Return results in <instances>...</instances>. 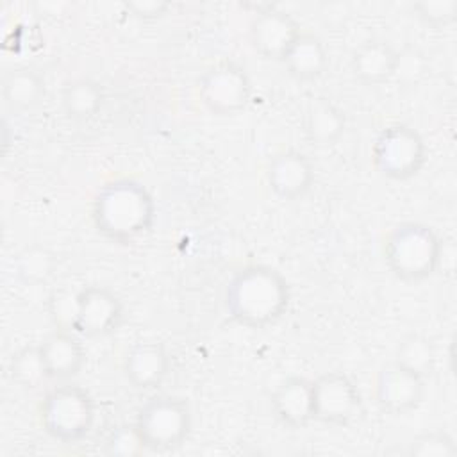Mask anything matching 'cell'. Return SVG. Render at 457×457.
I'll use <instances>...</instances> for the list:
<instances>
[{
    "label": "cell",
    "instance_id": "obj_1",
    "mask_svg": "<svg viewBox=\"0 0 457 457\" xmlns=\"http://www.w3.org/2000/svg\"><path fill=\"white\" fill-rule=\"evenodd\" d=\"M291 289L286 277L268 264H248L237 270L225 286L223 303L237 325L266 328L287 311Z\"/></svg>",
    "mask_w": 457,
    "mask_h": 457
},
{
    "label": "cell",
    "instance_id": "obj_2",
    "mask_svg": "<svg viewBox=\"0 0 457 457\" xmlns=\"http://www.w3.org/2000/svg\"><path fill=\"white\" fill-rule=\"evenodd\" d=\"M91 218L104 237L114 243H130L152 228L155 204L141 182L116 179L96 191Z\"/></svg>",
    "mask_w": 457,
    "mask_h": 457
},
{
    "label": "cell",
    "instance_id": "obj_3",
    "mask_svg": "<svg viewBox=\"0 0 457 457\" xmlns=\"http://www.w3.org/2000/svg\"><path fill=\"white\" fill-rule=\"evenodd\" d=\"M443 241L420 221L398 223L384 239L382 255L389 271L405 282H420L436 273L443 259Z\"/></svg>",
    "mask_w": 457,
    "mask_h": 457
},
{
    "label": "cell",
    "instance_id": "obj_4",
    "mask_svg": "<svg viewBox=\"0 0 457 457\" xmlns=\"http://www.w3.org/2000/svg\"><path fill=\"white\" fill-rule=\"evenodd\" d=\"M39 421L45 432L61 443L82 441L95 423V402L80 386H55L43 396Z\"/></svg>",
    "mask_w": 457,
    "mask_h": 457
},
{
    "label": "cell",
    "instance_id": "obj_5",
    "mask_svg": "<svg viewBox=\"0 0 457 457\" xmlns=\"http://www.w3.org/2000/svg\"><path fill=\"white\" fill-rule=\"evenodd\" d=\"M134 423L145 441L146 450H175L187 439L191 432V405L182 396L159 395L141 405Z\"/></svg>",
    "mask_w": 457,
    "mask_h": 457
},
{
    "label": "cell",
    "instance_id": "obj_6",
    "mask_svg": "<svg viewBox=\"0 0 457 457\" xmlns=\"http://www.w3.org/2000/svg\"><path fill=\"white\" fill-rule=\"evenodd\" d=\"M371 161L382 177L407 180L425 166L427 145L416 129L405 123H393L377 134L371 146Z\"/></svg>",
    "mask_w": 457,
    "mask_h": 457
},
{
    "label": "cell",
    "instance_id": "obj_7",
    "mask_svg": "<svg viewBox=\"0 0 457 457\" xmlns=\"http://www.w3.org/2000/svg\"><path fill=\"white\" fill-rule=\"evenodd\" d=\"M202 105L214 116H234L252 98V80L246 70L232 61L209 66L196 84Z\"/></svg>",
    "mask_w": 457,
    "mask_h": 457
},
{
    "label": "cell",
    "instance_id": "obj_8",
    "mask_svg": "<svg viewBox=\"0 0 457 457\" xmlns=\"http://www.w3.org/2000/svg\"><path fill=\"white\" fill-rule=\"evenodd\" d=\"M71 327L86 337L114 332L125 316L120 296L105 286H86L73 296Z\"/></svg>",
    "mask_w": 457,
    "mask_h": 457
},
{
    "label": "cell",
    "instance_id": "obj_9",
    "mask_svg": "<svg viewBox=\"0 0 457 457\" xmlns=\"http://www.w3.org/2000/svg\"><path fill=\"white\" fill-rule=\"evenodd\" d=\"M314 421L345 427L361 412L357 386L343 371H325L312 380Z\"/></svg>",
    "mask_w": 457,
    "mask_h": 457
},
{
    "label": "cell",
    "instance_id": "obj_10",
    "mask_svg": "<svg viewBox=\"0 0 457 457\" xmlns=\"http://www.w3.org/2000/svg\"><path fill=\"white\" fill-rule=\"evenodd\" d=\"M425 396V377L398 364L389 362L377 373L375 402L389 414L414 411Z\"/></svg>",
    "mask_w": 457,
    "mask_h": 457
},
{
    "label": "cell",
    "instance_id": "obj_11",
    "mask_svg": "<svg viewBox=\"0 0 457 457\" xmlns=\"http://www.w3.org/2000/svg\"><path fill=\"white\" fill-rule=\"evenodd\" d=\"M300 32V25L291 14L277 7H266L250 23V43L264 59L282 61Z\"/></svg>",
    "mask_w": 457,
    "mask_h": 457
},
{
    "label": "cell",
    "instance_id": "obj_12",
    "mask_svg": "<svg viewBox=\"0 0 457 457\" xmlns=\"http://www.w3.org/2000/svg\"><path fill=\"white\" fill-rule=\"evenodd\" d=\"M266 182L277 198L293 202L311 189L314 182V166L305 154L298 150H282L270 159L266 166Z\"/></svg>",
    "mask_w": 457,
    "mask_h": 457
},
{
    "label": "cell",
    "instance_id": "obj_13",
    "mask_svg": "<svg viewBox=\"0 0 457 457\" xmlns=\"http://www.w3.org/2000/svg\"><path fill=\"white\" fill-rule=\"evenodd\" d=\"M273 416L287 428H303L314 421L312 380L293 375L278 384L271 395Z\"/></svg>",
    "mask_w": 457,
    "mask_h": 457
},
{
    "label": "cell",
    "instance_id": "obj_14",
    "mask_svg": "<svg viewBox=\"0 0 457 457\" xmlns=\"http://www.w3.org/2000/svg\"><path fill=\"white\" fill-rule=\"evenodd\" d=\"M170 371V355L159 341H137L123 357V373L136 389H154Z\"/></svg>",
    "mask_w": 457,
    "mask_h": 457
},
{
    "label": "cell",
    "instance_id": "obj_15",
    "mask_svg": "<svg viewBox=\"0 0 457 457\" xmlns=\"http://www.w3.org/2000/svg\"><path fill=\"white\" fill-rule=\"evenodd\" d=\"M37 346L50 380L73 378L86 362L84 345L66 328L54 330Z\"/></svg>",
    "mask_w": 457,
    "mask_h": 457
},
{
    "label": "cell",
    "instance_id": "obj_16",
    "mask_svg": "<svg viewBox=\"0 0 457 457\" xmlns=\"http://www.w3.org/2000/svg\"><path fill=\"white\" fill-rule=\"evenodd\" d=\"M398 62L400 54L387 41L370 39L353 50L350 57V70L359 82L366 86H378L396 75Z\"/></svg>",
    "mask_w": 457,
    "mask_h": 457
},
{
    "label": "cell",
    "instance_id": "obj_17",
    "mask_svg": "<svg viewBox=\"0 0 457 457\" xmlns=\"http://www.w3.org/2000/svg\"><path fill=\"white\" fill-rule=\"evenodd\" d=\"M280 62H284L291 77L298 80H314L325 73L328 66V54L318 36L300 32Z\"/></svg>",
    "mask_w": 457,
    "mask_h": 457
},
{
    "label": "cell",
    "instance_id": "obj_18",
    "mask_svg": "<svg viewBox=\"0 0 457 457\" xmlns=\"http://www.w3.org/2000/svg\"><path fill=\"white\" fill-rule=\"evenodd\" d=\"M345 112L327 98L314 100L303 116V132L314 146H332L345 134Z\"/></svg>",
    "mask_w": 457,
    "mask_h": 457
},
{
    "label": "cell",
    "instance_id": "obj_19",
    "mask_svg": "<svg viewBox=\"0 0 457 457\" xmlns=\"http://www.w3.org/2000/svg\"><path fill=\"white\" fill-rule=\"evenodd\" d=\"M2 95L9 109L27 111L45 96V80L32 68H12L2 79Z\"/></svg>",
    "mask_w": 457,
    "mask_h": 457
},
{
    "label": "cell",
    "instance_id": "obj_20",
    "mask_svg": "<svg viewBox=\"0 0 457 457\" xmlns=\"http://www.w3.org/2000/svg\"><path fill=\"white\" fill-rule=\"evenodd\" d=\"M62 109L75 121L93 120L104 105V91L91 79H75L62 87Z\"/></svg>",
    "mask_w": 457,
    "mask_h": 457
},
{
    "label": "cell",
    "instance_id": "obj_21",
    "mask_svg": "<svg viewBox=\"0 0 457 457\" xmlns=\"http://www.w3.org/2000/svg\"><path fill=\"white\" fill-rule=\"evenodd\" d=\"M9 377L23 389H37L50 380L39 346H23L14 352L7 364Z\"/></svg>",
    "mask_w": 457,
    "mask_h": 457
},
{
    "label": "cell",
    "instance_id": "obj_22",
    "mask_svg": "<svg viewBox=\"0 0 457 457\" xmlns=\"http://www.w3.org/2000/svg\"><path fill=\"white\" fill-rule=\"evenodd\" d=\"M395 362L416 371L421 377H427L434 370L436 352L427 337L420 334H411L398 343Z\"/></svg>",
    "mask_w": 457,
    "mask_h": 457
},
{
    "label": "cell",
    "instance_id": "obj_23",
    "mask_svg": "<svg viewBox=\"0 0 457 457\" xmlns=\"http://www.w3.org/2000/svg\"><path fill=\"white\" fill-rule=\"evenodd\" d=\"M407 453L418 457H453L457 455V445L448 432L430 430L418 434L409 443Z\"/></svg>",
    "mask_w": 457,
    "mask_h": 457
},
{
    "label": "cell",
    "instance_id": "obj_24",
    "mask_svg": "<svg viewBox=\"0 0 457 457\" xmlns=\"http://www.w3.org/2000/svg\"><path fill=\"white\" fill-rule=\"evenodd\" d=\"M146 450L136 423H125L111 430L104 452L111 457H136Z\"/></svg>",
    "mask_w": 457,
    "mask_h": 457
},
{
    "label": "cell",
    "instance_id": "obj_25",
    "mask_svg": "<svg viewBox=\"0 0 457 457\" xmlns=\"http://www.w3.org/2000/svg\"><path fill=\"white\" fill-rule=\"evenodd\" d=\"M414 16L434 29L446 27L457 18V2L455 0H421L412 4Z\"/></svg>",
    "mask_w": 457,
    "mask_h": 457
},
{
    "label": "cell",
    "instance_id": "obj_26",
    "mask_svg": "<svg viewBox=\"0 0 457 457\" xmlns=\"http://www.w3.org/2000/svg\"><path fill=\"white\" fill-rule=\"evenodd\" d=\"M52 257L41 248H29L18 259V273L30 282L43 280L46 275L52 273Z\"/></svg>",
    "mask_w": 457,
    "mask_h": 457
},
{
    "label": "cell",
    "instance_id": "obj_27",
    "mask_svg": "<svg viewBox=\"0 0 457 457\" xmlns=\"http://www.w3.org/2000/svg\"><path fill=\"white\" fill-rule=\"evenodd\" d=\"M123 5L134 18L143 21L159 20L166 16V12L171 7L170 2H162V0H137V2H125Z\"/></svg>",
    "mask_w": 457,
    "mask_h": 457
}]
</instances>
